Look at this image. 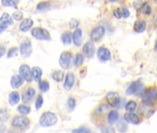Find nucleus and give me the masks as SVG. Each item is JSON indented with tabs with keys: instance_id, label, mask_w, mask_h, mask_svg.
Returning a JSON list of instances; mask_svg holds the SVG:
<instances>
[{
	"instance_id": "obj_16",
	"label": "nucleus",
	"mask_w": 157,
	"mask_h": 133,
	"mask_svg": "<svg viewBox=\"0 0 157 133\" xmlns=\"http://www.w3.org/2000/svg\"><path fill=\"white\" fill-rule=\"evenodd\" d=\"M124 118L127 122L131 123V124H138L140 122V117L138 115L134 113H127L124 116Z\"/></svg>"
},
{
	"instance_id": "obj_12",
	"label": "nucleus",
	"mask_w": 157,
	"mask_h": 133,
	"mask_svg": "<svg viewBox=\"0 0 157 133\" xmlns=\"http://www.w3.org/2000/svg\"><path fill=\"white\" fill-rule=\"evenodd\" d=\"M95 52L94 44L92 42H88L83 46V53L87 57H93Z\"/></svg>"
},
{
	"instance_id": "obj_9",
	"label": "nucleus",
	"mask_w": 157,
	"mask_h": 133,
	"mask_svg": "<svg viewBox=\"0 0 157 133\" xmlns=\"http://www.w3.org/2000/svg\"><path fill=\"white\" fill-rule=\"evenodd\" d=\"M105 30L103 26H97L92 31L91 39L93 41H99L105 35Z\"/></svg>"
},
{
	"instance_id": "obj_29",
	"label": "nucleus",
	"mask_w": 157,
	"mask_h": 133,
	"mask_svg": "<svg viewBox=\"0 0 157 133\" xmlns=\"http://www.w3.org/2000/svg\"><path fill=\"white\" fill-rule=\"evenodd\" d=\"M39 87L42 92H47L49 90V83L47 81H41L39 82Z\"/></svg>"
},
{
	"instance_id": "obj_6",
	"label": "nucleus",
	"mask_w": 157,
	"mask_h": 133,
	"mask_svg": "<svg viewBox=\"0 0 157 133\" xmlns=\"http://www.w3.org/2000/svg\"><path fill=\"white\" fill-rule=\"evenodd\" d=\"M106 100H107L108 104L113 107L118 106L119 104H120V101H121V99L119 97V94L117 93H115V92H111V93H107Z\"/></svg>"
},
{
	"instance_id": "obj_14",
	"label": "nucleus",
	"mask_w": 157,
	"mask_h": 133,
	"mask_svg": "<svg viewBox=\"0 0 157 133\" xmlns=\"http://www.w3.org/2000/svg\"><path fill=\"white\" fill-rule=\"evenodd\" d=\"M34 94H35V90L34 89H33V88H27L24 91L23 94H22V100H23V102L29 103L30 101H32V99L33 98Z\"/></svg>"
},
{
	"instance_id": "obj_19",
	"label": "nucleus",
	"mask_w": 157,
	"mask_h": 133,
	"mask_svg": "<svg viewBox=\"0 0 157 133\" xmlns=\"http://www.w3.org/2000/svg\"><path fill=\"white\" fill-rule=\"evenodd\" d=\"M32 77L34 79L35 82H40L41 77H42V70L39 68V66H34L32 70Z\"/></svg>"
},
{
	"instance_id": "obj_4",
	"label": "nucleus",
	"mask_w": 157,
	"mask_h": 133,
	"mask_svg": "<svg viewBox=\"0 0 157 133\" xmlns=\"http://www.w3.org/2000/svg\"><path fill=\"white\" fill-rule=\"evenodd\" d=\"M29 124H30V120L23 116H16L12 121V126L19 128H26L28 127Z\"/></svg>"
},
{
	"instance_id": "obj_30",
	"label": "nucleus",
	"mask_w": 157,
	"mask_h": 133,
	"mask_svg": "<svg viewBox=\"0 0 157 133\" xmlns=\"http://www.w3.org/2000/svg\"><path fill=\"white\" fill-rule=\"evenodd\" d=\"M82 63H83V55L82 54H78L75 58V65L77 66H80L82 65Z\"/></svg>"
},
{
	"instance_id": "obj_34",
	"label": "nucleus",
	"mask_w": 157,
	"mask_h": 133,
	"mask_svg": "<svg viewBox=\"0 0 157 133\" xmlns=\"http://www.w3.org/2000/svg\"><path fill=\"white\" fill-rule=\"evenodd\" d=\"M43 104H44V99H43L42 95H38V98L36 100V104H35L36 109H40L42 107Z\"/></svg>"
},
{
	"instance_id": "obj_15",
	"label": "nucleus",
	"mask_w": 157,
	"mask_h": 133,
	"mask_svg": "<svg viewBox=\"0 0 157 133\" xmlns=\"http://www.w3.org/2000/svg\"><path fill=\"white\" fill-rule=\"evenodd\" d=\"M74 82H75V76L72 72H69L67 74L66 77V82L64 83V87L66 90H70L72 88V86L74 85Z\"/></svg>"
},
{
	"instance_id": "obj_23",
	"label": "nucleus",
	"mask_w": 157,
	"mask_h": 133,
	"mask_svg": "<svg viewBox=\"0 0 157 133\" xmlns=\"http://www.w3.org/2000/svg\"><path fill=\"white\" fill-rule=\"evenodd\" d=\"M51 77L57 82H62L63 78H64V72L61 71V70H55L54 72H52L51 74Z\"/></svg>"
},
{
	"instance_id": "obj_8",
	"label": "nucleus",
	"mask_w": 157,
	"mask_h": 133,
	"mask_svg": "<svg viewBox=\"0 0 157 133\" xmlns=\"http://www.w3.org/2000/svg\"><path fill=\"white\" fill-rule=\"evenodd\" d=\"M20 74H21V77L23 78L27 82H32V72H31L30 66L28 65H21V66Z\"/></svg>"
},
{
	"instance_id": "obj_38",
	"label": "nucleus",
	"mask_w": 157,
	"mask_h": 133,
	"mask_svg": "<svg viewBox=\"0 0 157 133\" xmlns=\"http://www.w3.org/2000/svg\"><path fill=\"white\" fill-rule=\"evenodd\" d=\"M2 4L4 6H7V7H11V6H15L17 4V2H15V1H2Z\"/></svg>"
},
{
	"instance_id": "obj_32",
	"label": "nucleus",
	"mask_w": 157,
	"mask_h": 133,
	"mask_svg": "<svg viewBox=\"0 0 157 133\" xmlns=\"http://www.w3.org/2000/svg\"><path fill=\"white\" fill-rule=\"evenodd\" d=\"M48 8H50V3H48V2H41L37 6L38 10H46Z\"/></svg>"
},
{
	"instance_id": "obj_3",
	"label": "nucleus",
	"mask_w": 157,
	"mask_h": 133,
	"mask_svg": "<svg viewBox=\"0 0 157 133\" xmlns=\"http://www.w3.org/2000/svg\"><path fill=\"white\" fill-rule=\"evenodd\" d=\"M72 55L68 51H64L59 58V64L64 70H67L70 68V62H71Z\"/></svg>"
},
{
	"instance_id": "obj_36",
	"label": "nucleus",
	"mask_w": 157,
	"mask_h": 133,
	"mask_svg": "<svg viewBox=\"0 0 157 133\" xmlns=\"http://www.w3.org/2000/svg\"><path fill=\"white\" fill-rule=\"evenodd\" d=\"M120 11H121L122 17H124V18H128V17L129 16V11H128V10L127 8H122Z\"/></svg>"
},
{
	"instance_id": "obj_10",
	"label": "nucleus",
	"mask_w": 157,
	"mask_h": 133,
	"mask_svg": "<svg viewBox=\"0 0 157 133\" xmlns=\"http://www.w3.org/2000/svg\"><path fill=\"white\" fill-rule=\"evenodd\" d=\"M33 51L32 48V43L30 41H25L21 45V54L23 57H28L31 55Z\"/></svg>"
},
{
	"instance_id": "obj_43",
	"label": "nucleus",
	"mask_w": 157,
	"mask_h": 133,
	"mask_svg": "<svg viewBox=\"0 0 157 133\" xmlns=\"http://www.w3.org/2000/svg\"><path fill=\"white\" fill-rule=\"evenodd\" d=\"M5 52H6V48L3 45H0V57L4 55Z\"/></svg>"
},
{
	"instance_id": "obj_22",
	"label": "nucleus",
	"mask_w": 157,
	"mask_h": 133,
	"mask_svg": "<svg viewBox=\"0 0 157 133\" xmlns=\"http://www.w3.org/2000/svg\"><path fill=\"white\" fill-rule=\"evenodd\" d=\"M0 22H1V24L6 25V26L13 24V21L8 13H4L1 17H0Z\"/></svg>"
},
{
	"instance_id": "obj_24",
	"label": "nucleus",
	"mask_w": 157,
	"mask_h": 133,
	"mask_svg": "<svg viewBox=\"0 0 157 133\" xmlns=\"http://www.w3.org/2000/svg\"><path fill=\"white\" fill-rule=\"evenodd\" d=\"M61 40L63 42L64 44L66 45H68L71 44V40H72V36H71V33L69 32H66L62 34L61 36Z\"/></svg>"
},
{
	"instance_id": "obj_28",
	"label": "nucleus",
	"mask_w": 157,
	"mask_h": 133,
	"mask_svg": "<svg viewBox=\"0 0 157 133\" xmlns=\"http://www.w3.org/2000/svg\"><path fill=\"white\" fill-rule=\"evenodd\" d=\"M18 111L22 114V115H28L30 112H31V108L29 105H26V104H21L18 107Z\"/></svg>"
},
{
	"instance_id": "obj_33",
	"label": "nucleus",
	"mask_w": 157,
	"mask_h": 133,
	"mask_svg": "<svg viewBox=\"0 0 157 133\" xmlns=\"http://www.w3.org/2000/svg\"><path fill=\"white\" fill-rule=\"evenodd\" d=\"M117 128L120 132H125L127 129H128V126H127V123L124 122V121H121L119 122L118 126H117Z\"/></svg>"
},
{
	"instance_id": "obj_42",
	"label": "nucleus",
	"mask_w": 157,
	"mask_h": 133,
	"mask_svg": "<svg viewBox=\"0 0 157 133\" xmlns=\"http://www.w3.org/2000/svg\"><path fill=\"white\" fill-rule=\"evenodd\" d=\"M114 15H115V17H116V18H117V19H120V18L122 17V14H121L120 10H115V11H114Z\"/></svg>"
},
{
	"instance_id": "obj_45",
	"label": "nucleus",
	"mask_w": 157,
	"mask_h": 133,
	"mask_svg": "<svg viewBox=\"0 0 157 133\" xmlns=\"http://www.w3.org/2000/svg\"><path fill=\"white\" fill-rule=\"evenodd\" d=\"M155 50L157 51V42L155 43Z\"/></svg>"
},
{
	"instance_id": "obj_40",
	"label": "nucleus",
	"mask_w": 157,
	"mask_h": 133,
	"mask_svg": "<svg viewBox=\"0 0 157 133\" xmlns=\"http://www.w3.org/2000/svg\"><path fill=\"white\" fill-rule=\"evenodd\" d=\"M67 104H68V106H69L71 109H73V108L75 107V104H75V100H74L73 98H69Z\"/></svg>"
},
{
	"instance_id": "obj_35",
	"label": "nucleus",
	"mask_w": 157,
	"mask_h": 133,
	"mask_svg": "<svg viewBox=\"0 0 157 133\" xmlns=\"http://www.w3.org/2000/svg\"><path fill=\"white\" fill-rule=\"evenodd\" d=\"M17 52H18L17 47H12L11 49H10V51L8 53V57H13V56L17 55Z\"/></svg>"
},
{
	"instance_id": "obj_13",
	"label": "nucleus",
	"mask_w": 157,
	"mask_h": 133,
	"mask_svg": "<svg viewBox=\"0 0 157 133\" xmlns=\"http://www.w3.org/2000/svg\"><path fill=\"white\" fill-rule=\"evenodd\" d=\"M72 39L77 46H80L82 44V31L81 29H76L73 32Z\"/></svg>"
},
{
	"instance_id": "obj_1",
	"label": "nucleus",
	"mask_w": 157,
	"mask_h": 133,
	"mask_svg": "<svg viewBox=\"0 0 157 133\" xmlns=\"http://www.w3.org/2000/svg\"><path fill=\"white\" fill-rule=\"evenodd\" d=\"M57 122L56 114L52 112H45L40 117V125L42 127H51Z\"/></svg>"
},
{
	"instance_id": "obj_2",
	"label": "nucleus",
	"mask_w": 157,
	"mask_h": 133,
	"mask_svg": "<svg viewBox=\"0 0 157 133\" xmlns=\"http://www.w3.org/2000/svg\"><path fill=\"white\" fill-rule=\"evenodd\" d=\"M126 93L128 94V95L137 94V95H140V96H143V93H144V87H143V84H142L140 82H138V81L132 82V83L128 86V88L127 89Z\"/></svg>"
},
{
	"instance_id": "obj_17",
	"label": "nucleus",
	"mask_w": 157,
	"mask_h": 133,
	"mask_svg": "<svg viewBox=\"0 0 157 133\" xmlns=\"http://www.w3.org/2000/svg\"><path fill=\"white\" fill-rule=\"evenodd\" d=\"M33 25V21L31 19H25L22 21V22L20 25V30L21 32H27L31 29V27Z\"/></svg>"
},
{
	"instance_id": "obj_31",
	"label": "nucleus",
	"mask_w": 157,
	"mask_h": 133,
	"mask_svg": "<svg viewBox=\"0 0 157 133\" xmlns=\"http://www.w3.org/2000/svg\"><path fill=\"white\" fill-rule=\"evenodd\" d=\"M72 133H91V130L86 127H82L77 129H74L72 131Z\"/></svg>"
},
{
	"instance_id": "obj_7",
	"label": "nucleus",
	"mask_w": 157,
	"mask_h": 133,
	"mask_svg": "<svg viewBox=\"0 0 157 133\" xmlns=\"http://www.w3.org/2000/svg\"><path fill=\"white\" fill-rule=\"evenodd\" d=\"M143 96H144L145 103L151 104L152 102L157 100V90L154 88L148 89L147 91H144Z\"/></svg>"
},
{
	"instance_id": "obj_41",
	"label": "nucleus",
	"mask_w": 157,
	"mask_h": 133,
	"mask_svg": "<svg viewBox=\"0 0 157 133\" xmlns=\"http://www.w3.org/2000/svg\"><path fill=\"white\" fill-rule=\"evenodd\" d=\"M78 25V21L72 20V21L69 22V26H70V28H72V29H74V28L77 27Z\"/></svg>"
},
{
	"instance_id": "obj_18",
	"label": "nucleus",
	"mask_w": 157,
	"mask_h": 133,
	"mask_svg": "<svg viewBox=\"0 0 157 133\" xmlns=\"http://www.w3.org/2000/svg\"><path fill=\"white\" fill-rule=\"evenodd\" d=\"M10 83H11V86L13 88H19L22 85L23 83V79L20 76V75H14L12 76L11 78V81H10Z\"/></svg>"
},
{
	"instance_id": "obj_39",
	"label": "nucleus",
	"mask_w": 157,
	"mask_h": 133,
	"mask_svg": "<svg viewBox=\"0 0 157 133\" xmlns=\"http://www.w3.org/2000/svg\"><path fill=\"white\" fill-rule=\"evenodd\" d=\"M143 12L145 14H147V15H149L151 13V8H150V6L148 4H145L143 6Z\"/></svg>"
},
{
	"instance_id": "obj_26",
	"label": "nucleus",
	"mask_w": 157,
	"mask_h": 133,
	"mask_svg": "<svg viewBox=\"0 0 157 133\" xmlns=\"http://www.w3.org/2000/svg\"><path fill=\"white\" fill-rule=\"evenodd\" d=\"M136 108H137V103L135 101H129L126 104V110L128 111V113H133V111H135Z\"/></svg>"
},
{
	"instance_id": "obj_11",
	"label": "nucleus",
	"mask_w": 157,
	"mask_h": 133,
	"mask_svg": "<svg viewBox=\"0 0 157 133\" xmlns=\"http://www.w3.org/2000/svg\"><path fill=\"white\" fill-rule=\"evenodd\" d=\"M97 55L101 61H108L111 58V53L110 51L105 47H100L97 51Z\"/></svg>"
},
{
	"instance_id": "obj_5",
	"label": "nucleus",
	"mask_w": 157,
	"mask_h": 133,
	"mask_svg": "<svg viewBox=\"0 0 157 133\" xmlns=\"http://www.w3.org/2000/svg\"><path fill=\"white\" fill-rule=\"evenodd\" d=\"M32 34L33 37L39 40H50V34L48 31L43 28H34L32 31Z\"/></svg>"
},
{
	"instance_id": "obj_20",
	"label": "nucleus",
	"mask_w": 157,
	"mask_h": 133,
	"mask_svg": "<svg viewBox=\"0 0 157 133\" xmlns=\"http://www.w3.org/2000/svg\"><path fill=\"white\" fill-rule=\"evenodd\" d=\"M145 28H146V22L144 21H137L134 23V31L137 32H144Z\"/></svg>"
},
{
	"instance_id": "obj_27",
	"label": "nucleus",
	"mask_w": 157,
	"mask_h": 133,
	"mask_svg": "<svg viewBox=\"0 0 157 133\" xmlns=\"http://www.w3.org/2000/svg\"><path fill=\"white\" fill-rule=\"evenodd\" d=\"M108 109H109V105H107L105 104H102L96 108V114L97 115H103V114L106 113L108 111Z\"/></svg>"
},
{
	"instance_id": "obj_37",
	"label": "nucleus",
	"mask_w": 157,
	"mask_h": 133,
	"mask_svg": "<svg viewBox=\"0 0 157 133\" xmlns=\"http://www.w3.org/2000/svg\"><path fill=\"white\" fill-rule=\"evenodd\" d=\"M13 19H15L16 21H21L22 19V13L21 12H15L13 14Z\"/></svg>"
},
{
	"instance_id": "obj_44",
	"label": "nucleus",
	"mask_w": 157,
	"mask_h": 133,
	"mask_svg": "<svg viewBox=\"0 0 157 133\" xmlns=\"http://www.w3.org/2000/svg\"><path fill=\"white\" fill-rule=\"evenodd\" d=\"M7 27H8V26H6V25H3V24L0 23V33L3 32H4V31L7 29Z\"/></svg>"
},
{
	"instance_id": "obj_25",
	"label": "nucleus",
	"mask_w": 157,
	"mask_h": 133,
	"mask_svg": "<svg viewBox=\"0 0 157 133\" xmlns=\"http://www.w3.org/2000/svg\"><path fill=\"white\" fill-rule=\"evenodd\" d=\"M20 101V94L18 92H12L10 94V104L14 105L16 104H18Z\"/></svg>"
},
{
	"instance_id": "obj_21",
	"label": "nucleus",
	"mask_w": 157,
	"mask_h": 133,
	"mask_svg": "<svg viewBox=\"0 0 157 133\" xmlns=\"http://www.w3.org/2000/svg\"><path fill=\"white\" fill-rule=\"evenodd\" d=\"M118 118H119L118 112H117V111L113 110V111H111V112L109 113V115H108V118H107V119H108L109 124L113 125V124H115V123H117V122L118 121Z\"/></svg>"
}]
</instances>
